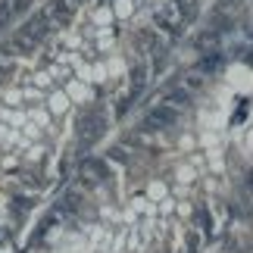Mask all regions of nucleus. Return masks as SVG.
<instances>
[{"instance_id": "1", "label": "nucleus", "mask_w": 253, "mask_h": 253, "mask_svg": "<svg viewBox=\"0 0 253 253\" xmlns=\"http://www.w3.org/2000/svg\"><path fill=\"white\" fill-rule=\"evenodd\" d=\"M178 122V110L169 103H157L153 110L144 116V131H157V128H172Z\"/></svg>"}, {"instance_id": "2", "label": "nucleus", "mask_w": 253, "mask_h": 253, "mask_svg": "<svg viewBox=\"0 0 253 253\" xmlns=\"http://www.w3.org/2000/svg\"><path fill=\"white\" fill-rule=\"evenodd\" d=\"M222 66H225V56H222V50H210V53L200 60V69H203V72H216V69H222Z\"/></svg>"}, {"instance_id": "3", "label": "nucleus", "mask_w": 253, "mask_h": 253, "mask_svg": "<svg viewBox=\"0 0 253 253\" xmlns=\"http://www.w3.org/2000/svg\"><path fill=\"white\" fill-rule=\"evenodd\" d=\"M191 216H194V225H197L200 231H210V228H212V216H210V210H207V207H197V210L191 212Z\"/></svg>"}, {"instance_id": "4", "label": "nucleus", "mask_w": 253, "mask_h": 253, "mask_svg": "<svg viewBox=\"0 0 253 253\" xmlns=\"http://www.w3.org/2000/svg\"><path fill=\"white\" fill-rule=\"evenodd\" d=\"M9 19H13V3H9V0H0V28H3Z\"/></svg>"}]
</instances>
